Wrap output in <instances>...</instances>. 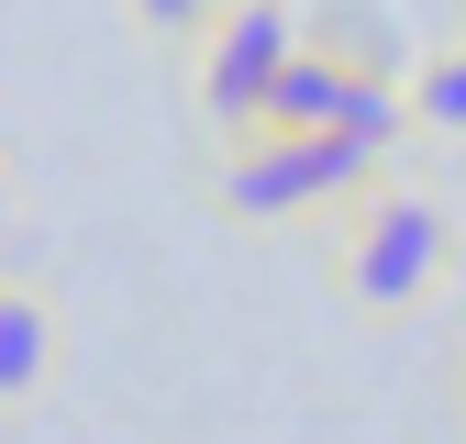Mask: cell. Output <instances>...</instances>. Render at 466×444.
Returning a JSON list of instances; mask_svg holds the SVG:
<instances>
[{"label":"cell","instance_id":"3","mask_svg":"<svg viewBox=\"0 0 466 444\" xmlns=\"http://www.w3.org/2000/svg\"><path fill=\"white\" fill-rule=\"evenodd\" d=\"M311 23H300V0H222V12L200 23V67H189V89H200V123L233 145V134H256V111H267V78L289 67V45H300Z\"/></svg>","mask_w":466,"mask_h":444},{"label":"cell","instance_id":"1","mask_svg":"<svg viewBox=\"0 0 466 444\" xmlns=\"http://www.w3.org/2000/svg\"><path fill=\"white\" fill-rule=\"evenodd\" d=\"M389 178V156L367 145V134H344V123H322V134H233L222 145V211L233 222H300V211H344V200H367Z\"/></svg>","mask_w":466,"mask_h":444},{"label":"cell","instance_id":"2","mask_svg":"<svg viewBox=\"0 0 466 444\" xmlns=\"http://www.w3.org/2000/svg\"><path fill=\"white\" fill-rule=\"evenodd\" d=\"M444 256H455V222L444 200L422 189H367V200H344V289H356L367 311H422L444 289Z\"/></svg>","mask_w":466,"mask_h":444},{"label":"cell","instance_id":"5","mask_svg":"<svg viewBox=\"0 0 466 444\" xmlns=\"http://www.w3.org/2000/svg\"><path fill=\"white\" fill-rule=\"evenodd\" d=\"M400 89H411V123H422V134H466V45L422 56V67L400 78Z\"/></svg>","mask_w":466,"mask_h":444},{"label":"cell","instance_id":"4","mask_svg":"<svg viewBox=\"0 0 466 444\" xmlns=\"http://www.w3.org/2000/svg\"><path fill=\"white\" fill-rule=\"evenodd\" d=\"M56 367V311L34 289H0V400H34Z\"/></svg>","mask_w":466,"mask_h":444},{"label":"cell","instance_id":"6","mask_svg":"<svg viewBox=\"0 0 466 444\" xmlns=\"http://www.w3.org/2000/svg\"><path fill=\"white\" fill-rule=\"evenodd\" d=\"M123 12H134L145 34H200V23L222 12V0H123Z\"/></svg>","mask_w":466,"mask_h":444},{"label":"cell","instance_id":"7","mask_svg":"<svg viewBox=\"0 0 466 444\" xmlns=\"http://www.w3.org/2000/svg\"><path fill=\"white\" fill-rule=\"evenodd\" d=\"M0 222H12V189H0Z\"/></svg>","mask_w":466,"mask_h":444}]
</instances>
